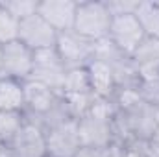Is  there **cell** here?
Returning <instances> with one entry per match:
<instances>
[{"label":"cell","mask_w":159,"mask_h":157,"mask_svg":"<svg viewBox=\"0 0 159 157\" xmlns=\"http://www.w3.org/2000/svg\"><path fill=\"white\" fill-rule=\"evenodd\" d=\"M74 157H102V154H100V148H85V146H81Z\"/></svg>","instance_id":"23"},{"label":"cell","mask_w":159,"mask_h":157,"mask_svg":"<svg viewBox=\"0 0 159 157\" xmlns=\"http://www.w3.org/2000/svg\"><path fill=\"white\" fill-rule=\"evenodd\" d=\"M144 37L146 35H144L141 24L137 22L135 15H119V17H113L107 39L111 41L124 56L129 57L137 50V46L144 41Z\"/></svg>","instance_id":"7"},{"label":"cell","mask_w":159,"mask_h":157,"mask_svg":"<svg viewBox=\"0 0 159 157\" xmlns=\"http://www.w3.org/2000/svg\"><path fill=\"white\" fill-rule=\"evenodd\" d=\"M46 157H74L81 148L78 120H67L44 129Z\"/></svg>","instance_id":"5"},{"label":"cell","mask_w":159,"mask_h":157,"mask_svg":"<svg viewBox=\"0 0 159 157\" xmlns=\"http://www.w3.org/2000/svg\"><path fill=\"white\" fill-rule=\"evenodd\" d=\"M81 92H93L91 83H89L87 69L85 67H81V69H67L63 89H61V96L63 94H81Z\"/></svg>","instance_id":"17"},{"label":"cell","mask_w":159,"mask_h":157,"mask_svg":"<svg viewBox=\"0 0 159 157\" xmlns=\"http://www.w3.org/2000/svg\"><path fill=\"white\" fill-rule=\"evenodd\" d=\"M115 118H102L94 115H85L78 120V133L80 142L85 148H104L117 141L115 137V128H113Z\"/></svg>","instance_id":"9"},{"label":"cell","mask_w":159,"mask_h":157,"mask_svg":"<svg viewBox=\"0 0 159 157\" xmlns=\"http://www.w3.org/2000/svg\"><path fill=\"white\" fill-rule=\"evenodd\" d=\"M2 4L19 22L32 17V15H37V9H39L37 0H6Z\"/></svg>","instance_id":"18"},{"label":"cell","mask_w":159,"mask_h":157,"mask_svg":"<svg viewBox=\"0 0 159 157\" xmlns=\"http://www.w3.org/2000/svg\"><path fill=\"white\" fill-rule=\"evenodd\" d=\"M135 19L141 24L143 32L150 39H159V2L156 0H139L135 9Z\"/></svg>","instance_id":"15"},{"label":"cell","mask_w":159,"mask_h":157,"mask_svg":"<svg viewBox=\"0 0 159 157\" xmlns=\"http://www.w3.org/2000/svg\"><path fill=\"white\" fill-rule=\"evenodd\" d=\"M124 146H126V144H122L119 141H113L111 144L100 148V154H102V157H122Z\"/></svg>","instance_id":"21"},{"label":"cell","mask_w":159,"mask_h":157,"mask_svg":"<svg viewBox=\"0 0 159 157\" xmlns=\"http://www.w3.org/2000/svg\"><path fill=\"white\" fill-rule=\"evenodd\" d=\"M9 148L15 157H46V137L43 126L26 117V124Z\"/></svg>","instance_id":"10"},{"label":"cell","mask_w":159,"mask_h":157,"mask_svg":"<svg viewBox=\"0 0 159 157\" xmlns=\"http://www.w3.org/2000/svg\"><path fill=\"white\" fill-rule=\"evenodd\" d=\"M122 157H144V154H143V150L139 148L137 142H131V144H126L124 146Z\"/></svg>","instance_id":"22"},{"label":"cell","mask_w":159,"mask_h":157,"mask_svg":"<svg viewBox=\"0 0 159 157\" xmlns=\"http://www.w3.org/2000/svg\"><path fill=\"white\" fill-rule=\"evenodd\" d=\"M24 81L0 78V111L24 113Z\"/></svg>","instance_id":"14"},{"label":"cell","mask_w":159,"mask_h":157,"mask_svg":"<svg viewBox=\"0 0 159 157\" xmlns=\"http://www.w3.org/2000/svg\"><path fill=\"white\" fill-rule=\"evenodd\" d=\"M0 65H2V44H0Z\"/></svg>","instance_id":"25"},{"label":"cell","mask_w":159,"mask_h":157,"mask_svg":"<svg viewBox=\"0 0 159 157\" xmlns=\"http://www.w3.org/2000/svg\"><path fill=\"white\" fill-rule=\"evenodd\" d=\"M0 157H15V155H13V152H11V148H9V146L0 144Z\"/></svg>","instance_id":"24"},{"label":"cell","mask_w":159,"mask_h":157,"mask_svg":"<svg viewBox=\"0 0 159 157\" xmlns=\"http://www.w3.org/2000/svg\"><path fill=\"white\" fill-rule=\"evenodd\" d=\"M65 74H67V67L63 65L59 54L56 52V46L34 52V70H32L30 79L44 83L46 87L61 94Z\"/></svg>","instance_id":"4"},{"label":"cell","mask_w":159,"mask_h":157,"mask_svg":"<svg viewBox=\"0 0 159 157\" xmlns=\"http://www.w3.org/2000/svg\"><path fill=\"white\" fill-rule=\"evenodd\" d=\"M106 4L111 17H119V15H133L139 0H106Z\"/></svg>","instance_id":"20"},{"label":"cell","mask_w":159,"mask_h":157,"mask_svg":"<svg viewBox=\"0 0 159 157\" xmlns=\"http://www.w3.org/2000/svg\"><path fill=\"white\" fill-rule=\"evenodd\" d=\"M129 59L141 81L159 78V39L144 37Z\"/></svg>","instance_id":"12"},{"label":"cell","mask_w":159,"mask_h":157,"mask_svg":"<svg viewBox=\"0 0 159 157\" xmlns=\"http://www.w3.org/2000/svg\"><path fill=\"white\" fill-rule=\"evenodd\" d=\"M76 9L78 2L74 0H41L37 15L46 20L57 34H63L74 30Z\"/></svg>","instance_id":"11"},{"label":"cell","mask_w":159,"mask_h":157,"mask_svg":"<svg viewBox=\"0 0 159 157\" xmlns=\"http://www.w3.org/2000/svg\"><path fill=\"white\" fill-rule=\"evenodd\" d=\"M24 115L32 120L46 117L61 100V94L35 79H26L24 83Z\"/></svg>","instance_id":"6"},{"label":"cell","mask_w":159,"mask_h":157,"mask_svg":"<svg viewBox=\"0 0 159 157\" xmlns=\"http://www.w3.org/2000/svg\"><path fill=\"white\" fill-rule=\"evenodd\" d=\"M17 34H19V20L0 2V44L15 41Z\"/></svg>","instance_id":"19"},{"label":"cell","mask_w":159,"mask_h":157,"mask_svg":"<svg viewBox=\"0 0 159 157\" xmlns=\"http://www.w3.org/2000/svg\"><path fill=\"white\" fill-rule=\"evenodd\" d=\"M94 50H96V43L81 37L76 32H63L57 35L56 52L59 54L67 69L87 67L94 59Z\"/></svg>","instance_id":"2"},{"label":"cell","mask_w":159,"mask_h":157,"mask_svg":"<svg viewBox=\"0 0 159 157\" xmlns=\"http://www.w3.org/2000/svg\"><path fill=\"white\" fill-rule=\"evenodd\" d=\"M111 13L107 9L106 0H85L78 2L76 9V20H74V30L78 35L85 37L89 41L107 39L109 28H111Z\"/></svg>","instance_id":"1"},{"label":"cell","mask_w":159,"mask_h":157,"mask_svg":"<svg viewBox=\"0 0 159 157\" xmlns=\"http://www.w3.org/2000/svg\"><path fill=\"white\" fill-rule=\"evenodd\" d=\"M57 35L59 34L46 20H43L39 15H32V17L19 22L17 39L22 44H26L32 52L54 48L56 43H57Z\"/></svg>","instance_id":"8"},{"label":"cell","mask_w":159,"mask_h":157,"mask_svg":"<svg viewBox=\"0 0 159 157\" xmlns=\"http://www.w3.org/2000/svg\"><path fill=\"white\" fill-rule=\"evenodd\" d=\"M85 69L89 74V83H91L93 94L98 98L113 100L119 91V85H117L111 65H107L106 61H100V59H93Z\"/></svg>","instance_id":"13"},{"label":"cell","mask_w":159,"mask_h":157,"mask_svg":"<svg viewBox=\"0 0 159 157\" xmlns=\"http://www.w3.org/2000/svg\"><path fill=\"white\" fill-rule=\"evenodd\" d=\"M34 70V52L19 39L2 44V65L0 78H11L26 81Z\"/></svg>","instance_id":"3"},{"label":"cell","mask_w":159,"mask_h":157,"mask_svg":"<svg viewBox=\"0 0 159 157\" xmlns=\"http://www.w3.org/2000/svg\"><path fill=\"white\" fill-rule=\"evenodd\" d=\"M24 124L26 115L22 111H0V144L9 146Z\"/></svg>","instance_id":"16"}]
</instances>
